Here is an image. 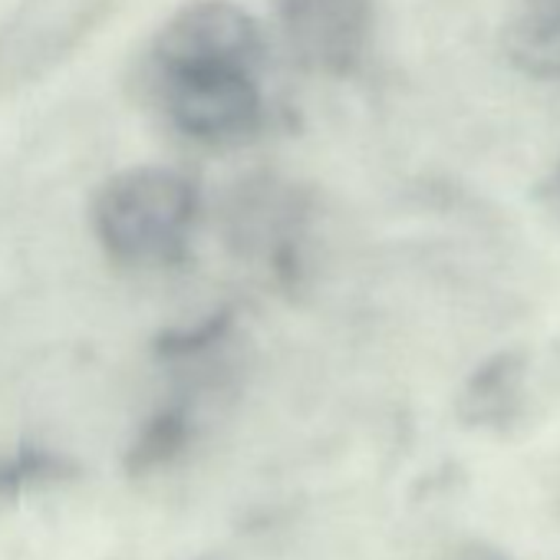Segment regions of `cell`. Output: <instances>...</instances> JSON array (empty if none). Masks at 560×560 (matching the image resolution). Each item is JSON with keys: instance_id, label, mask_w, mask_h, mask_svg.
Here are the masks:
<instances>
[{"instance_id": "1", "label": "cell", "mask_w": 560, "mask_h": 560, "mask_svg": "<svg viewBox=\"0 0 560 560\" xmlns=\"http://www.w3.org/2000/svg\"><path fill=\"white\" fill-rule=\"evenodd\" d=\"M198 208V188L185 172L139 162L96 185L86 205V228L109 264L162 270L188 254Z\"/></svg>"}, {"instance_id": "2", "label": "cell", "mask_w": 560, "mask_h": 560, "mask_svg": "<svg viewBox=\"0 0 560 560\" xmlns=\"http://www.w3.org/2000/svg\"><path fill=\"white\" fill-rule=\"evenodd\" d=\"M119 0H14L0 18V103L47 86L116 14Z\"/></svg>"}, {"instance_id": "3", "label": "cell", "mask_w": 560, "mask_h": 560, "mask_svg": "<svg viewBox=\"0 0 560 560\" xmlns=\"http://www.w3.org/2000/svg\"><path fill=\"white\" fill-rule=\"evenodd\" d=\"M142 90L178 136L201 145H241L264 122V96L244 67H142Z\"/></svg>"}, {"instance_id": "4", "label": "cell", "mask_w": 560, "mask_h": 560, "mask_svg": "<svg viewBox=\"0 0 560 560\" xmlns=\"http://www.w3.org/2000/svg\"><path fill=\"white\" fill-rule=\"evenodd\" d=\"M260 57L257 21L231 0H188L165 18L145 50V70L244 67Z\"/></svg>"}, {"instance_id": "5", "label": "cell", "mask_w": 560, "mask_h": 560, "mask_svg": "<svg viewBox=\"0 0 560 560\" xmlns=\"http://www.w3.org/2000/svg\"><path fill=\"white\" fill-rule=\"evenodd\" d=\"M280 27L301 63L347 73L366 47L370 8L366 0H280Z\"/></svg>"}, {"instance_id": "6", "label": "cell", "mask_w": 560, "mask_h": 560, "mask_svg": "<svg viewBox=\"0 0 560 560\" xmlns=\"http://www.w3.org/2000/svg\"><path fill=\"white\" fill-rule=\"evenodd\" d=\"M508 60L534 77L557 80L560 77V0H530V8L514 18L504 31Z\"/></svg>"}, {"instance_id": "7", "label": "cell", "mask_w": 560, "mask_h": 560, "mask_svg": "<svg viewBox=\"0 0 560 560\" xmlns=\"http://www.w3.org/2000/svg\"><path fill=\"white\" fill-rule=\"evenodd\" d=\"M517 383H521V366L508 357L488 363L471 386L465 389L462 399V416L475 425H498L511 416L517 402Z\"/></svg>"}, {"instance_id": "8", "label": "cell", "mask_w": 560, "mask_h": 560, "mask_svg": "<svg viewBox=\"0 0 560 560\" xmlns=\"http://www.w3.org/2000/svg\"><path fill=\"white\" fill-rule=\"evenodd\" d=\"M185 442H188V416L182 409L159 412L129 452V471L142 475L168 465L185 448Z\"/></svg>"}, {"instance_id": "9", "label": "cell", "mask_w": 560, "mask_h": 560, "mask_svg": "<svg viewBox=\"0 0 560 560\" xmlns=\"http://www.w3.org/2000/svg\"><path fill=\"white\" fill-rule=\"evenodd\" d=\"M442 560H511V557L488 540H458L445 550Z\"/></svg>"}]
</instances>
